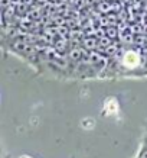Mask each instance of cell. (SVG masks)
I'll use <instances>...</instances> for the list:
<instances>
[{"label":"cell","instance_id":"cell-1","mask_svg":"<svg viewBox=\"0 0 147 158\" xmlns=\"http://www.w3.org/2000/svg\"><path fill=\"white\" fill-rule=\"evenodd\" d=\"M138 62H140V57H138L137 52H134V51H127V52L124 54L123 57V64L126 67H137Z\"/></svg>","mask_w":147,"mask_h":158},{"label":"cell","instance_id":"cell-2","mask_svg":"<svg viewBox=\"0 0 147 158\" xmlns=\"http://www.w3.org/2000/svg\"><path fill=\"white\" fill-rule=\"evenodd\" d=\"M111 103H114V106H117V102L114 100V99H111ZM107 113H114V112H117V109H114V107H107Z\"/></svg>","mask_w":147,"mask_h":158},{"label":"cell","instance_id":"cell-3","mask_svg":"<svg viewBox=\"0 0 147 158\" xmlns=\"http://www.w3.org/2000/svg\"><path fill=\"white\" fill-rule=\"evenodd\" d=\"M140 158H147V149H144L141 152V155H140Z\"/></svg>","mask_w":147,"mask_h":158},{"label":"cell","instance_id":"cell-4","mask_svg":"<svg viewBox=\"0 0 147 158\" xmlns=\"http://www.w3.org/2000/svg\"><path fill=\"white\" fill-rule=\"evenodd\" d=\"M20 158H30V157H28V155H25V157H20Z\"/></svg>","mask_w":147,"mask_h":158}]
</instances>
